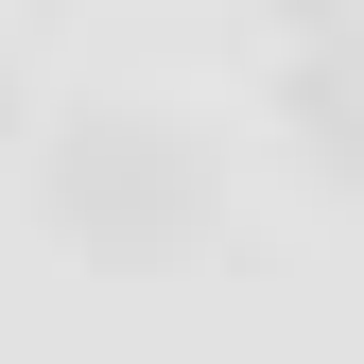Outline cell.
Masks as SVG:
<instances>
[{"mask_svg":"<svg viewBox=\"0 0 364 364\" xmlns=\"http://www.w3.org/2000/svg\"><path fill=\"white\" fill-rule=\"evenodd\" d=\"M53 225L87 260H173L208 225V156L173 139V122H70V156H53Z\"/></svg>","mask_w":364,"mask_h":364,"instance_id":"obj_1","label":"cell"},{"mask_svg":"<svg viewBox=\"0 0 364 364\" xmlns=\"http://www.w3.org/2000/svg\"><path fill=\"white\" fill-rule=\"evenodd\" d=\"M295 139H312V173H347V191H364V35H347V18L295 53Z\"/></svg>","mask_w":364,"mask_h":364,"instance_id":"obj_2","label":"cell"},{"mask_svg":"<svg viewBox=\"0 0 364 364\" xmlns=\"http://www.w3.org/2000/svg\"><path fill=\"white\" fill-rule=\"evenodd\" d=\"M278 18H312V35H330V18H364V0H278Z\"/></svg>","mask_w":364,"mask_h":364,"instance_id":"obj_3","label":"cell"},{"mask_svg":"<svg viewBox=\"0 0 364 364\" xmlns=\"http://www.w3.org/2000/svg\"><path fill=\"white\" fill-rule=\"evenodd\" d=\"M0 122H18V70H0Z\"/></svg>","mask_w":364,"mask_h":364,"instance_id":"obj_4","label":"cell"}]
</instances>
